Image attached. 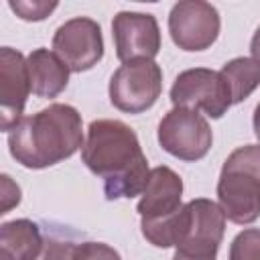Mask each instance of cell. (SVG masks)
Masks as SVG:
<instances>
[{"instance_id": "3", "label": "cell", "mask_w": 260, "mask_h": 260, "mask_svg": "<svg viewBox=\"0 0 260 260\" xmlns=\"http://www.w3.org/2000/svg\"><path fill=\"white\" fill-rule=\"evenodd\" d=\"M140 228L142 236L156 248L175 246L185 254L215 256L223 240L225 215L215 201L199 197L160 221H140Z\"/></svg>"}, {"instance_id": "23", "label": "cell", "mask_w": 260, "mask_h": 260, "mask_svg": "<svg viewBox=\"0 0 260 260\" xmlns=\"http://www.w3.org/2000/svg\"><path fill=\"white\" fill-rule=\"evenodd\" d=\"M252 124H254V134H256V138L260 140V102H258V106H256V110H254V120H252Z\"/></svg>"}, {"instance_id": "4", "label": "cell", "mask_w": 260, "mask_h": 260, "mask_svg": "<svg viewBox=\"0 0 260 260\" xmlns=\"http://www.w3.org/2000/svg\"><path fill=\"white\" fill-rule=\"evenodd\" d=\"M217 199L223 215L234 223L244 225L260 217V144L240 146L225 158Z\"/></svg>"}, {"instance_id": "7", "label": "cell", "mask_w": 260, "mask_h": 260, "mask_svg": "<svg viewBox=\"0 0 260 260\" xmlns=\"http://www.w3.org/2000/svg\"><path fill=\"white\" fill-rule=\"evenodd\" d=\"M171 102L175 108L203 110L209 118H221L232 106V95L219 71L195 67L177 75L171 87Z\"/></svg>"}, {"instance_id": "2", "label": "cell", "mask_w": 260, "mask_h": 260, "mask_svg": "<svg viewBox=\"0 0 260 260\" xmlns=\"http://www.w3.org/2000/svg\"><path fill=\"white\" fill-rule=\"evenodd\" d=\"M79 148H83L81 114L69 104H51L8 132V150L26 169L57 165Z\"/></svg>"}, {"instance_id": "19", "label": "cell", "mask_w": 260, "mask_h": 260, "mask_svg": "<svg viewBox=\"0 0 260 260\" xmlns=\"http://www.w3.org/2000/svg\"><path fill=\"white\" fill-rule=\"evenodd\" d=\"M8 6L22 20H43L57 8V2H20V0L14 2V0H10Z\"/></svg>"}, {"instance_id": "22", "label": "cell", "mask_w": 260, "mask_h": 260, "mask_svg": "<svg viewBox=\"0 0 260 260\" xmlns=\"http://www.w3.org/2000/svg\"><path fill=\"white\" fill-rule=\"evenodd\" d=\"M173 260H215V256H197V254H185V252L175 250Z\"/></svg>"}, {"instance_id": "9", "label": "cell", "mask_w": 260, "mask_h": 260, "mask_svg": "<svg viewBox=\"0 0 260 260\" xmlns=\"http://www.w3.org/2000/svg\"><path fill=\"white\" fill-rule=\"evenodd\" d=\"M53 49L69 71H87L104 57L102 28L87 16L71 18L57 28Z\"/></svg>"}, {"instance_id": "1", "label": "cell", "mask_w": 260, "mask_h": 260, "mask_svg": "<svg viewBox=\"0 0 260 260\" xmlns=\"http://www.w3.org/2000/svg\"><path fill=\"white\" fill-rule=\"evenodd\" d=\"M85 167L104 181L106 199L140 195L148 183V160L136 132L120 120H93L81 148Z\"/></svg>"}, {"instance_id": "18", "label": "cell", "mask_w": 260, "mask_h": 260, "mask_svg": "<svg viewBox=\"0 0 260 260\" xmlns=\"http://www.w3.org/2000/svg\"><path fill=\"white\" fill-rule=\"evenodd\" d=\"M75 244L63 238H55V236H47L43 250L39 254L37 260H73V252H75Z\"/></svg>"}, {"instance_id": "12", "label": "cell", "mask_w": 260, "mask_h": 260, "mask_svg": "<svg viewBox=\"0 0 260 260\" xmlns=\"http://www.w3.org/2000/svg\"><path fill=\"white\" fill-rule=\"evenodd\" d=\"M181 195L183 181L173 169L165 165L150 169L148 183L136 207L140 221H160L177 213L181 209Z\"/></svg>"}, {"instance_id": "17", "label": "cell", "mask_w": 260, "mask_h": 260, "mask_svg": "<svg viewBox=\"0 0 260 260\" xmlns=\"http://www.w3.org/2000/svg\"><path fill=\"white\" fill-rule=\"evenodd\" d=\"M73 260H122V256L104 242H83L77 244Z\"/></svg>"}, {"instance_id": "5", "label": "cell", "mask_w": 260, "mask_h": 260, "mask_svg": "<svg viewBox=\"0 0 260 260\" xmlns=\"http://www.w3.org/2000/svg\"><path fill=\"white\" fill-rule=\"evenodd\" d=\"M162 91V69L154 61H130L118 67L110 79V102L126 114L150 110Z\"/></svg>"}, {"instance_id": "10", "label": "cell", "mask_w": 260, "mask_h": 260, "mask_svg": "<svg viewBox=\"0 0 260 260\" xmlns=\"http://www.w3.org/2000/svg\"><path fill=\"white\" fill-rule=\"evenodd\" d=\"M116 55L122 63L152 61L160 51V28L152 14L122 10L112 20Z\"/></svg>"}, {"instance_id": "20", "label": "cell", "mask_w": 260, "mask_h": 260, "mask_svg": "<svg viewBox=\"0 0 260 260\" xmlns=\"http://www.w3.org/2000/svg\"><path fill=\"white\" fill-rule=\"evenodd\" d=\"M18 201H20L18 185H14L8 175H2V211L0 213H6L12 205H18Z\"/></svg>"}, {"instance_id": "15", "label": "cell", "mask_w": 260, "mask_h": 260, "mask_svg": "<svg viewBox=\"0 0 260 260\" xmlns=\"http://www.w3.org/2000/svg\"><path fill=\"white\" fill-rule=\"evenodd\" d=\"M219 73L228 83L232 104L244 102L260 85V65L248 57H236L228 61Z\"/></svg>"}, {"instance_id": "8", "label": "cell", "mask_w": 260, "mask_h": 260, "mask_svg": "<svg viewBox=\"0 0 260 260\" xmlns=\"http://www.w3.org/2000/svg\"><path fill=\"white\" fill-rule=\"evenodd\" d=\"M219 12L203 0L177 2L169 14V32L173 43L183 51H205L219 35Z\"/></svg>"}, {"instance_id": "11", "label": "cell", "mask_w": 260, "mask_h": 260, "mask_svg": "<svg viewBox=\"0 0 260 260\" xmlns=\"http://www.w3.org/2000/svg\"><path fill=\"white\" fill-rule=\"evenodd\" d=\"M30 79L26 59L22 53L2 47L0 49V128L10 132L20 120L30 93Z\"/></svg>"}, {"instance_id": "6", "label": "cell", "mask_w": 260, "mask_h": 260, "mask_svg": "<svg viewBox=\"0 0 260 260\" xmlns=\"http://www.w3.org/2000/svg\"><path fill=\"white\" fill-rule=\"evenodd\" d=\"M213 142L207 120L189 108H173L158 124V144L181 160L203 158Z\"/></svg>"}, {"instance_id": "21", "label": "cell", "mask_w": 260, "mask_h": 260, "mask_svg": "<svg viewBox=\"0 0 260 260\" xmlns=\"http://www.w3.org/2000/svg\"><path fill=\"white\" fill-rule=\"evenodd\" d=\"M250 53H252V59L260 65V26L256 28L254 37H252V43H250Z\"/></svg>"}, {"instance_id": "13", "label": "cell", "mask_w": 260, "mask_h": 260, "mask_svg": "<svg viewBox=\"0 0 260 260\" xmlns=\"http://www.w3.org/2000/svg\"><path fill=\"white\" fill-rule=\"evenodd\" d=\"M26 69L30 89L39 98H57L69 81V67L59 59L55 51L35 49L26 57Z\"/></svg>"}, {"instance_id": "14", "label": "cell", "mask_w": 260, "mask_h": 260, "mask_svg": "<svg viewBox=\"0 0 260 260\" xmlns=\"http://www.w3.org/2000/svg\"><path fill=\"white\" fill-rule=\"evenodd\" d=\"M45 238L30 219H12L0 228V260H37Z\"/></svg>"}, {"instance_id": "16", "label": "cell", "mask_w": 260, "mask_h": 260, "mask_svg": "<svg viewBox=\"0 0 260 260\" xmlns=\"http://www.w3.org/2000/svg\"><path fill=\"white\" fill-rule=\"evenodd\" d=\"M230 260H260V230L240 232L230 246Z\"/></svg>"}]
</instances>
